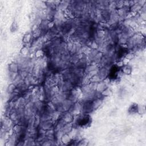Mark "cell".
<instances>
[{"mask_svg": "<svg viewBox=\"0 0 146 146\" xmlns=\"http://www.w3.org/2000/svg\"><path fill=\"white\" fill-rule=\"evenodd\" d=\"M123 75L121 66L113 64L108 70L107 78L111 82L116 83L120 81Z\"/></svg>", "mask_w": 146, "mask_h": 146, "instance_id": "cell-1", "label": "cell"}, {"mask_svg": "<svg viewBox=\"0 0 146 146\" xmlns=\"http://www.w3.org/2000/svg\"><path fill=\"white\" fill-rule=\"evenodd\" d=\"M92 117L88 113H82L79 115L75 121L76 125L83 129H86L90 127L92 124Z\"/></svg>", "mask_w": 146, "mask_h": 146, "instance_id": "cell-2", "label": "cell"}, {"mask_svg": "<svg viewBox=\"0 0 146 146\" xmlns=\"http://www.w3.org/2000/svg\"><path fill=\"white\" fill-rule=\"evenodd\" d=\"M129 53V49L127 47L124 46H119L116 51V59L118 62L121 61L125 58Z\"/></svg>", "mask_w": 146, "mask_h": 146, "instance_id": "cell-3", "label": "cell"}, {"mask_svg": "<svg viewBox=\"0 0 146 146\" xmlns=\"http://www.w3.org/2000/svg\"><path fill=\"white\" fill-rule=\"evenodd\" d=\"M141 107L137 103H132L127 110V112L130 115H135L140 113Z\"/></svg>", "mask_w": 146, "mask_h": 146, "instance_id": "cell-4", "label": "cell"}, {"mask_svg": "<svg viewBox=\"0 0 146 146\" xmlns=\"http://www.w3.org/2000/svg\"><path fill=\"white\" fill-rule=\"evenodd\" d=\"M121 70L123 75H131L132 71V68L131 66L128 64H124L121 66Z\"/></svg>", "mask_w": 146, "mask_h": 146, "instance_id": "cell-5", "label": "cell"}, {"mask_svg": "<svg viewBox=\"0 0 146 146\" xmlns=\"http://www.w3.org/2000/svg\"><path fill=\"white\" fill-rule=\"evenodd\" d=\"M18 25L16 21H14L10 26V31L11 33H15L18 30Z\"/></svg>", "mask_w": 146, "mask_h": 146, "instance_id": "cell-6", "label": "cell"}, {"mask_svg": "<svg viewBox=\"0 0 146 146\" xmlns=\"http://www.w3.org/2000/svg\"><path fill=\"white\" fill-rule=\"evenodd\" d=\"M31 40V35L29 33H27L26 34H25L22 39V41L25 43H28L30 42V40Z\"/></svg>", "mask_w": 146, "mask_h": 146, "instance_id": "cell-7", "label": "cell"}]
</instances>
